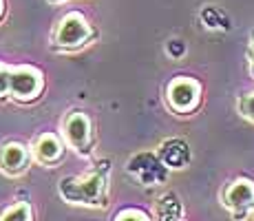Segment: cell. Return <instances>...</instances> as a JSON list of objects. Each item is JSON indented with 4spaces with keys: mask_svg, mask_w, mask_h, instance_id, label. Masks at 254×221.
<instances>
[{
    "mask_svg": "<svg viewBox=\"0 0 254 221\" xmlns=\"http://www.w3.org/2000/svg\"><path fill=\"white\" fill-rule=\"evenodd\" d=\"M62 201L71 206H80V208H104L109 201V177L106 170L93 168L84 175L66 177L58 184Z\"/></svg>",
    "mask_w": 254,
    "mask_h": 221,
    "instance_id": "1",
    "label": "cell"
},
{
    "mask_svg": "<svg viewBox=\"0 0 254 221\" xmlns=\"http://www.w3.org/2000/svg\"><path fill=\"white\" fill-rule=\"evenodd\" d=\"M95 38L91 22L86 20L84 13L80 11H69L58 20L56 29H53V44L58 51L64 53H75L89 47Z\"/></svg>",
    "mask_w": 254,
    "mask_h": 221,
    "instance_id": "2",
    "label": "cell"
},
{
    "mask_svg": "<svg viewBox=\"0 0 254 221\" xmlns=\"http://www.w3.org/2000/svg\"><path fill=\"white\" fill-rule=\"evenodd\" d=\"M45 91V73L33 65L9 67L7 97L18 104H31Z\"/></svg>",
    "mask_w": 254,
    "mask_h": 221,
    "instance_id": "3",
    "label": "cell"
},
{
    "mask_svg": "<svg viewBox=\"0 0 254 221\" xmlns=\"http://www.w3.org/2000/svg\"><path fill=\"white\" fill-rule=\"evenodd\" d=\"M203 97V86L197 77L177 75L166 84V104L177 115H190L199 109Z\"/></svg>",
    "mask_w": 254,
    "mask_h": 221,
    "instance_id": "4",
    "label": "cell"
},
{
    "mask_svg": "<svg viewBox=\"0 0 254 221\" xmlns=\"http://www.w3.org/2000/svg\"><path fill=\"white\" fill-rule=\"evenodd\" d=\"M62 137L66 146L80 157H89L93 146H95V135H93V122L84 111H71L62 120Z\"/></svg>",
    "mask_w": 254,
    "mask_h": 221,
    "instance_id": "5",
    "label": "cell"
},
{
    "mask_svg": "<svg viewBox=\"0 0 254 221\" xmlns=\"http://www.w3.org/2000/svg\"><path fill=\"white\" fill-rule=\"evenodd\" d=\"M221 206L237 219L254 217V181L237 177L221 190Z\"/></svg>",
    "mask_w": 254,
    "mask_h": 221,
    "instance_id": "6",
    "label": "cell"
},
{
    "mask_svg": "<svg viewBox=\"0 0 254 221\" xmlns=\"http://www.w3.org/2000/svg\"><path fill=\"white\" fill-rule=\"evenodd\" d=\"M126 173L141 186H157L168 179L170 168L159 159L157 150H155V153L133 155L128 159V164H126Z\"/></svg>",
    "mask_w": 254,
    "mask_h": 221,
    "instance_id": "7",
    "label": "cell"
},
{
    "mask_svg": "<svg viewBox=\"0 0 254 221\" xmlns=\"http://www.w3.org/2000/svg\"><path fill=\"white\" fill-rule=\"evenodd\" d=\"M33 159L31 146L22 142H4L0 146V173L4 177H20L29 170Z\"/></svg>",
    "mask_w": 254,
    "mask_h": 221,
    "instance_id": "8",
    "label": "cell"
},
{
    "mask_svg": "<svg viewBox=\"0 0 254 221\" xmlns=\"http://www.w3.org/2000/svg\"><path fill=\"white\" fill-rule=\"evenodd\" d=\"M66 142L62 135L58 133H40L33 142L31 150H33V159L42 166H56L62 161L64 157Z\"/></svg>",
    "mask_w": 254,
    "mask_h": 221,
    "instance_id": "9",
    "label": "cell"
},
{
    "mask_svg": "<svg viewBox=\"0 0 254 221\" xmlns=\"http://www.w3.org/2000/svg\"><path fill=\"white\" fill-rule=\"evenodd\" d=\"M157 155L170 170H182L190 164V146L179 137L164 140L157 148Z\"/></svg>",
    "mask_w": 254,
    "mask_h": 221,
    "instance_id": "10",
    "label": "cell"
},
{
    "mask_svg": "<svg viewBox=\"0 0 254 221\" xmlns=\"http://www.w3.org/2000/svg\"><path fill=\"white\" fill-rule=\"evenodd\" d=\"M153 217L162 221H182L184 219V204L175 193H166L155 201V215Z\"/></svg>",
    "mask_w": 254,
    "mask_h": 221,
    "instance_id": "11",
    "label": "cell"
},
{
    "mask_svg": "<svg viewBox=\"0 0 254 221\" xmlns=\"http://www.w3.org/2000/svg\"><path fill=\"white\" fill-rule=\"evenodd\" d=\"M33 206L29 201H16L0 213V221H31Z\"/></svg>",
    "mask_w": 254,
    "mask_h": 221,
    "instance_id": "12",
    "label": "cell"
},
{
    "mask_svg": "<svg viewBox=\"0 0 254 221\" xmlns=\"http://www.w3.org/2000/svg\"><path fill=\"white\" fill-rule=\"evenodd\" d=\"M203 24L210 29H228L230 27V22L226 20V16H223L219 9H212V7H208V9H203Z\"/></svg>",
    "mask_w": 254,
    "mask_h": 221,
    "instance_id": "13",
    "label": "cell"
},
{
    "mask_svg": "<svg viewBox=\"0 0 254 221\" xmlns=\"http://www.w3.org/2000/svg\"><path fill=\"white\" fill-rule=\"evenodd\" d=\"M113 219L115 221H150L153 217L146 215L141 208H122V210H117V215Z\"/></svg>",
    "mask_w": 254,
    "mask_h": 221,
    "instance_id": "14",
    "label": "cell"
},
{
    "mask_svg": "<svg viewBox=\"0 0 254 221\" xmlns=\"http://www.w3.org/2000/svg\"><path fill=\"white\" fill-rule=\"evenodd\" d=\"M239 113H241V117H246L248 122L254 124V91L239 97Z\"/></svg>",
    "mask_w": 254,
    "mask_h": 221,
    "instance_id": "15",
    "label": "cell"
},
{
    "mask_svg": "<svg viewBox=\"0 0 254 221\" xmlns=\"http://www.w3.org/2000/svg\"><path fill=\"white\" fill-rule=\"evenodd\" d=\"M7 84H9V67L0 62V97H7Z\"/></svg>",
    "mask_w": 254,
    "mask_h": 221,
    "instance_id": "16",
    "label": "cell"
},
{
    "mask_svg": "<svg viewBox=\"0 0 254 221\" xmlns=\"http://www.w3.org/2000/svg\"><path fill=\"white\" fill-rule=\"evenodd\" d=\"M168 56L170 58H182L184 56V51H186V47H184V42H179V40H173V42H168Z\"/></svg>",
    "mask_w": 254,
    "mask_h": 221,
    "instance_id": "17",
    "label": "cell"
},
{
    "mask_svg": "<svg viewBox=\"0 0 254 221\" xmlns=\"http://www.w3.org/2000/svg\"><path fill=\"white\" fill-rule=\"evenodd\" d=\"M248 69H250V75L254 77V36L250 40V49H248Z\"/></svg>",
    "mask_w": 254,
    "mask_h": 221,
    "instance_id": "18",
    "label": "cell"
},
{
    "mask_svg": "<svg viewBox=\"0 0 254 221\" xmlns=\"http://www.w3.org/2000/svg\"><path fill=\"white\" fill-rule=\"evenodd\" d=\"M4 11H7V2H4V0H0V20L4 18Z\"/></svg>",
    "mask_w": 254,
    "mask_h": 221,
    "instance_id": "19",
    "label": "cell"
},
{
    "mask_svg": "<svg viewBox=\"0 0 254 221\" xmlns=\"http://www.w3.org/2000/svg\"><path fill=\"white\" fill-rule=\"evenodd\" d=\"M49 2H53V4H60V2H66V0H49Z\"/></svg>",
    "mask_w": 254,
    "mask_h": 221,
    "instance_id": "20",
    "label": "cell"
}]
</instances>
